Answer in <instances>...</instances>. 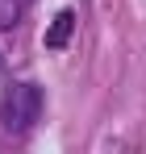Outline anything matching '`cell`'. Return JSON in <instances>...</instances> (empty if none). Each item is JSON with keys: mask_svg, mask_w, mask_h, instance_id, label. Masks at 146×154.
<instances>
[{"mask_svg": "<svg viewBox=\"0 0 146 154\" xmlns=\"http://www.w3.org/2000/svg\"><path fill=\"white\" fill-rule=\"evenodd\" d=\"M0 121H4L8 133H29L42 121V88L29 83V79L8 83L4 96H0Z\"/></svg>", "mask_w": 146, "mask_h": 154, "instance_id": "obj_1", "label": "cell"}, {"mask_svg": "<svg viewBox=\"0 0 146 154\" xmlns=\"http://www.w3.org/2000/svg\"><path fill=\"white\" fill-rule=\"evenodd\" d=\"M21 8H25V0H0V33H8L21 21Z\"/></svg>", "mask_w": 146, "mask_h": 154, "instance_id": "obj_3", "label": "cell"}, {"mask_svg": "<svg viewBox=\"0 0 146 154\" xmlns=\"http://www.w3.org/2000/svg\"><path fill=\"white\" fill-rule=\"evenodd\" d=\"M71 33H75V13L63 8V13L54 17V25L46 29V46H50V50H63V46L71 42Z\"/></svg>", "mask_w": 146, "mask_h": 154, "instance_id": "obj_2", "label": "cell"}]
</instances>
